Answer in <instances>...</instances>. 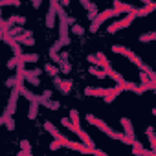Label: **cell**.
<instances>
[{"label": "cell", "instance_id": "cell-1", "mask_svg": "<svg viewBox=\"0 0 156 156\" xmlns=\"http://www.w3.org/2000/svg\"><path fill=\"white\" fill-rule=\"evenodd\" d=\"M112 51H114V53H119V55H125V57H127V59H130L134 64H138V66L141 68V72H145V73L152 70V68H151L149 64H145V62H143V61H141L134 51H132V50H129V48H125V46H121V44H114V46H112Z\"/></svg>", "mask_w": 156, "mask_h": 156}, {"label": "cell", "instance_id": "cell-2", "mask_svg": "<svg viewBox=\"0 0 156 156\" xmlns=\"http://www.w3.org/2000/svg\"><path fill=\"white\" fill-rule=\"evenodd\" d=\"M92 125L96 127V129H99L101 132H105L108 138H112V140H118V141H123V143H127V145H130V141H129V138L123 134V132H116V130H112L103 119H99V118H96L94 116V119H92Z\"/></svg>", "mask_w": 156, "mask_h": 156}, {"label": "cell", "instance_id": "cell-3", "mask_svg": "<svg viewBox=\"0 0 156 156\" xmlns=\"http://www.w3.org/2000/svg\"><path fill=\"white\" fill-rule=\"evenodd\" d=\"M136 19V15L134 13H127V17L125 19H121V20H118V22H114V24H110L108 28H107V31L108 33H116V31H119V30H123V28H129L130 24H132V20Z\"/></svg>", "mask_w": 156, "mask_h": 156}, {"label": "cell", "instance_id": "cell-4", "mask_svg": "<svg viewBox=\"0 0 156 156\" xmlns=\"http://www.w3.org/2000/svg\"><path fill=\"white\" fill-rule=\"evenodd\" d=\"M53 85H55V88L57 90H61V94H70L72 92V88H73V81L72 79H61V77H53Z\"/></svg>", "mask_w": 156, "mask_h": 156}, {"label": "cell", "instance_id": "cell-5", "mask_svg": "<svg viewBox=\"0 0 156 156\" xmlns=\"http://www.w3.org/2000/svg\"><path fill=\"white\" fill-rule=\"evenodd\" d=\"M119 123H121V127H123V134L129 138V141H130V145H132V141L136 140V136H134V129H132V121H130L129 118H121Z\"/></svg>", "mask_w": 156, "mask_h": 156}, {"label": "cell", "instance_id": "cell-6", "mask_svg": "<svg viewBox=\"0 0 156 156\" xmlns=\"http://www.w3.org/2000/svg\"><path fill=\"white\" fill-rule=\"evenodd\" d=\"M123 90H121V87L119 85H116V87H112V88H105V94H103V99H105V103H112L119 94H121Z\"/></svg>", "mask_w": 156, "mask_h": 156}, {"label": "cell", "instance_id": "cell-7", "mask_svg": "<svg viewBox=\"0 0 156 156\" xmlns=\"http://www.w3.org/2000/svg\"><path fill=\"white\" fill-rule=\"evenodd\" d=\"M114 8L119 13H134L136 11V6L134 4H123L121 0H114Z\"/></svg>", "mask_w": 156, "mask_h": 156}, {"label": "cell", "instance_id": "cell-8", "mask_svg": "<svg viewBox=\"0 0 156 156\" xmlns=\"http://www.w3.org/2000/svg\"><path fill=\"white\" fill-rule=\"evenodd\" d=\"M154 8H156V4L154 2H149V4H145L143 8H136V11H134V15H136V19L138 17H145V15H149V13H152L154 11Z\"/></svg>", "mask_w": 156, "mask_h": 156}, {"label": "cell", "instance_id": "cell-9", "mask_svg": "<svg viewBox=\"0 0 156 156\" xmlns=\"http://www.w3.org/2000/svg\"><path fill=\"white\" fill-rule=\"evenodd\" d=\"M61 125H62L64 129H68L70 132H73V134H77V132H79V129H81L79 125H75V123H73L72 119H68V118H62V119H61Z\"/></svg>", "mask_w": 156, "mask_h": 156}, {"label": "cell", "instance_id": "cell-10", "mask_svg": "<svg viewBox=\"0 0 156 156\" xmlns=\"http://www.w3.org/2000/svg\"><path fill=\"white\" fill-rule=\"evenodd\" d=\"M22 77H24V79L31 85V87H39L41 85V79H39V77L37 75H33L30 70H24V73H22Z\"/></svg>", "mask_w": 156, "mask_h": 156}, {"label": "cell", "instance_id": "cell-11", "mask_svg": "<svg viewBox=\"0 0 156 156\" xmlns=\"http://www.w3.org/2000/svg\"><path fill=\"white\" fill-rule=\"evenodd\" d=\"M132 152H134V154H154V151H145L143 145H141L140 141H136V140L132 141Z\"/></svg>", "mask_w": 156, "mask_h": 156}, {"label": "cell", "instance_id": "cell-12", "mask_svg": "<svg viewBox=\"0 0 156 156\" xmlns=\"http://www.w3.org/2000/svg\"><path fill=\"white\" fill-rule=\"evenodd\" d=\"M53 26H57V13L55 11H48V15H46V28H53Z\"/></svg>", "mask_w": 156, "mask_h": 156}, {"label": "cell", "instance_id": "cell-13", "mask_svg": "<svg viewBox=\"0 0 156 156\" xmlns=\"http://www.w3.org/2000/svg\"><path fill=\"white\" fill-rule=\"evenodd\" d=\"M37 116H39V103H37V101H30L28 118H30V119H37Z\"/></svg>", "mask_w": 156, "mask_h": 156}, {"label": "cell", "instance_id": "cell-14", "mask_svg": "<svg viewBox=\"0 0 156 156\" xmlns=\"http://www.w3.org/2000/svg\"><path fill=\"white\" fill-rule=\"evenodd\" d=\"M88 73H90V75H96V77H99V79H105V77H107L105 70H103V68H99V66H94V64L88 68Z\"/></svg>", "mask_w": 156, "mask_h": 156}, {"label": "cell", "instance_id": "cell-15", "mask_svg": "<svg viewBox=\"0 0 156 156\" xmlns=\"http://www.w3.org/2000/svg\"><path fill=\"white\" fill-rule=\"evenodd\" d=\"M50 77H55V75H59V66L57 64H51V62H48V64H44V68H42Z\"/></svg>", "mask_w": 156, "mask_h": 156}, {"label": "cell", "instance_id": "cell-16", "mask_svg": "<svg viewBox=\"0 0 156 156\" xmlns=\"http://www.w3.org/2000/svg\"><path fill=\"white\" fill-rule=\"evenodd\" d=\"M19 61H22V62H35V61H39V53H22V55H19Z\"/></svg>", "mask_w": 156, "mask_h": 156}, {"label": "cell", "instance_id": "cell-17", "mask_svg": "<svg viewBox=\"0 0 156 156\" xmlns=\"http://www.w3.org/2000/svg\"><path fill=\"white\" fill-rule=\"evenodd\" d=\"M42 127H44V130H46V132H50V134H51L53 138L61 136V132H59V130H57V129L53 127V123H51V121H44V125H42Z\"/></svg>", "mask_w": 156, "mask_h": 156}, {"label": "cell", "instance_id": "cell-18", "mask_svg": "<svg viewBox=\"0 0 156 156\" xmlns=\"http://www.w3.org/2000/svg\"><path fill=\"white\" fill-rule=\"evenodd\" d=\"M20 147H22V151L19 152V156H30L31 154V147H30L28 140H20Z\"/></svg>", "mask_w": 156, "mask_h": 156}, {"label": "cell", "instance_id": "cell-19", "mask_svg": "<svg viewBox=\"0 0 156 156\" xmlns=\"http://www.w3.org/2000/svg\"><path fill=\"white\" fill-rule=\"evenodd\" d=\"M57 66H59V72H62L64 75H68V73L72 72V64H70V62H68L66 59H64V61H61V62H59Z\"/></svg>", "mask_w": 156, "mask_h": 156}, {"label": "cell", "instance_id": "cell-20", "mask_svg": "<svg viewBox=\"0 0 156 156\" xmlns=\"http://www.w3.org/2000/svg\"><path fill=\"white\" fill-rule=\"evenodd\" d=\"M46 108H50V110H59L61 108V103L59 101H53V99H44V103H42Z\"/></svg>", "mask_w": 156, "mask_h": 156}, {"label": "cell", "instance_id": "cell-21", "mask_svg": "<svg viewBox=\"0 0 156 156\" xmlns=\"http://www.w3.org/2000/svg\"><path fill=\"white\" fill-rule=\"evenodd\" d=\"M72 33L77 35V37H83L85 35V28L81 24H72Z\"/></svg>", "mask_w": 156, "mask_h": 156}, {"label": "cell", "instance_id": "cell-22", "mask_svg": "<svg viewBox=\"0 0 156 156\" xmlns=\"http://www.w3.org/2000/svg\"><path fill=\"white\" fill-rule=\"evenodd\" d=\"M119 87H121V90H132V92H134L138 85H136V83H130V81H125V79H123V81L119 83Z\"/></svg>", "mask_w": 156, "mask_h": 156}, {"label": "cell", "instance_id": "cell-23", "mask_svg": "<svg viewBox=\"0 0 156 156\" xmlns=\"http://www.w3.org/2000/svg\"><path fill=\"white\" fill-rule=\"evenodd\" d=\"M154 39H156V31H149V33H143V35L140 37L141 42H151V41H154Z\"/></svg>", "mask_w": 156, "mask_h": 156}, {"label": "cell", "instance_id": "cell-24", "mask_svg": "<svg viewBox=\"0 0 156 156\" xmlns=\"http://www.w3.org/2000/svg\"><path fill=\"white\" fill-rule=\"evenodd\" d=\"M4 125H6V129L9 130V132H13L17 127H15V119H13V116H8L6 118V121H4Z\"/></svg>", "mask_w": 156, "mask_h": 156}, {"label": "cell", "instance_id": "cell-25", "mask_svg": "<svg viewBox=\"0 0 156 156\" xmlns=\"http://www.w3.org/2000/svg\"><path fill=\"white\" fill-rule=\"evenodd\" d=\"M2 6H15V8H19L20 0H0V8Z\"/></svg>", "mask_w": 156, "mask_h": 156}, {"label": "cell", "instance_id": "cell-26", "mask_svg": "<svg viewBox=\"0 0 156 156\" xmlns=\"http://www.w3.org/2000/svg\"><path fill=\"white\" fill-rule=\"evenodd\" d=\"M15 24H17V15H11L9 19H6V20H4V28H6V30H8V28H11V26H15Z\"/></svg>", "mask_w": 156, "mask_h": 156}, {"label": "cell", "instance_id": "cell-27", "mask_svg": "<svg viewBox=\"0 0 156 156\" xmlns=\"http://www.w3.org/2000/svg\"><path fill=\"white\" fill-rule=\"evenodd\" d=\"M68 116H70V119H72V121H73V123H75V125H79V112H77V110H75V108H72V110H70V114H68Z\"/></svg>", "mask_w": 156, "mask_h": 156}, {"label": "cell", "instance_id": "cell-28", "mask_svg": "<svg viewBox=\"0 0 156 156\" xmlns=\"http://www.w3.org/2000/svg\"><path fill=\"white\" fill-rule=\"evenodd\" d=\"M62 46H64V44H62V42H61V41L57 39V41H55V42L51 44V48H50V53H57V51H59V50H61Z\"/></svg>", "mask_w": 156, "mask_h": 156}, {"label": "cell", "instance_id": "cell-29", "mask_svg": "<svg viewBox=\"0 0 156 156\" xmlns=\"http://www.w3.org/2000/svg\"><path fill=\"white\" fill-rule=\"evenodd\" d=\"M147 136H149V141H151V151H156V136H154V132H149Z\"/></svg>", "mask_w": 156, "mask_h": 156}, {"label": "cell", "instance_id": "cell-30", "mask_svg": "<svg viewBox=\"0 0 156 156\" xmlns=\"http://www.w3.org/2000/svg\"><path fill=\"white\" fill-rule=\"evenodd\" d=\"M17 64H19V57L15 55L13 59H9V61H8V64H6V66H8V68H17Z\"/></svg>", "mask_w": 156, "mask_h": 156}, {"label": "cell", "instance_id": "cell-31", "mask_svg": "<svg viewBox=\"0 0 156 156\" xmlns=\"http://www.w3.org/2000/svg\"><path fill=\"white\" fill-rule=\"evenodd\" d=\"M6 87H8V88H13V87H17V75H15V77H9V79L6 81Z\"/></svg>", "mask_w": 156, "mask_h": 156}, {"label": "cell", "instance_id": "cell-32", "mask_svg": "<svg viewBox=\"0 0 156 156\" xmlns=\"http://www.w3.org/2000/svg\"><path fill=\"white\" fill-rule=\"evenodd\" d=\"M103 94H105V88H92V96L103 98Z\"/></svg>", "mask_w": 156, "mask_h": 156}, {"label": "cell", "instance_id": "cell-33", "mask_svg": "<svg viewBox=\"0 0 156 156\" xmlns=\"http://www.w3.org/2000/svg\"><path fill=\"white\" fill-rule=\"evenodd\" d=\"M50 59H51V61H53V62H55V64H59V62H61V61H62V59H61V55H59V53H50Z\"/></svg>", "mask_w": 156, "mask_h": 156}, {"label": "cell", "instance_id": "cell-34", "mask_svg": "<svg viewBox=\"0 0 156 156\" xmlns=\"http://www.w3.org/2000/svg\"><path fill=\"white\" fill-rule=\"evenodd\" d=\"M17 24H19V26H24V24H26V17L17 15Z\"/></svg>", "mask_w": 156, "mask_h": 156}, {"label": "cell", "instance_id": "cell-35", "mask_svg": "<svg viewBox=\"0 0 156 156\" xmlns=\"http://www.w3.org/2000/svg\"><path fill=\"white\" fill-rule=\"evenodd\" d=\"M51 96H53V92H51V90H50V88H48V90H44V92H42V98H44V99H51Z\"/></svg>", "mask_w": 156, "mask_h": 156}, {"label": "cell", "instance_id": "cell-36", "mask_svg": "<svg viewBox=\"0 0 156 156\" xmlns=\"http://www.w3.org/2000/svg\"><path fill=\"white\" fill-rule=\"evenodd\" d=\"M140 81H141V83H147V81H149V75H147L145 72H140Z\"/></svg>", "mask_w": 156, "mask_h": 156}, {"label": "cell", "instance_id": "cell-37", "mask_svg": "<svg viewBox=\"0 0 156 156\" xmlns=\"http://www.w3.org/2000/svg\"><path fill=\"white\" fill-rule=\"evenodd\" d=\"M30 72H31L33 75H37V77H41V73H42L44 70H42V68H33V70H30Z\"/></svg>", "mask_w": 156, "mask_h": 156}, {"label": "cell", "instance_id": "cell-38", "mask_svg": "<svg viewBox=\"0 0 156 156\" xmlns=\"http://www.w3.org/2000/svg\"><path fill=\"white\" fill-rule=\"evenodd\" d=\"M41 4H42V0H31V6H33V9H39V8H41Z\"/></svg>", "mask_w": 156, "mask_h": 156}, {"label": "cell", "instance_id": "cell-39", "mask_svg": "<svg viewBox=\"0 0 156 156\" xmlns=\"http://www.w3.org/2000/svg\"><path fill=\"white\" fill-rule=\"evenodd\" d=\"M20 35H22V37H33V31H31V30H22Z\"/></svg>", "mask_w": 156, "mask_h": 156}, {"label": "cell", "instance_id": "cell-40", "mask_svg": "<svg viewBox=\"0 0 156 156\" xmlns=\"http://www.w3.org/2000/svg\"><path fill=\"white\" fill-rule=\"evenodd\" d=\"M59 147H61V145H59V143H57V140H55V141H51V143H50V149H51V151H55V149H59Z\"/></svg>", "mask_w": 156, "mask_h": 156}, {"label": "cell", "instance_id": "cell-41", "mask_svg": "<svg viewBox=\"0 0 156 156\" xmlns=\"http://www.w3.org/2000/svg\"><path fill=\"white\" fill-rule=\"evenodd\" d=\"M92 88H94V87H87V88H85V96H92Z\"/></svg>", "mask_w": 156, "mask_h": 156}, {"label": "cell", "instance_id": "cell-42", "mask_svg": "<svg viewBox=\"0 0 156 156\" xmlns=\"http://www.w3.org/2000/svg\"><path fill=\"white\" fill-rule=\"evenodd\" d=\"M59 4H61L62 8H66V6H70V0H59Z\"/></svg>", "mask_w": 156, "mask_h": 156}, {"label": "cell", "instance_id": "cell-43", "mask_svg": "<svg viewBox=\"0 0 156 156\" xmlns=\"http://www.w3.org/2000/svg\"><path fill=\"white\" fill-rule=\"evenodd\" d=\"M4 121H6V118H4V116H0V125H4Z\"/></svg>", "mask_w": 156, "mask_h": 156}, {"label": "cell", "instance_id": "cell-44", "mask_svg": "<svg viewBox=\"0 0 156 156\" xmlns=\"http://www.w3.org/2000/svg\"><path fill=\"white\" fill-rule=\"evenodd\" d=\"M4 22V19H2V8H0V24Z\"/></svg>", "mask_w": 156, "mask_h": 156}, {"label": "cell", "instance_id": "cell-45", "mask_svg": "<svg viewBox=\"0 0 156 156\" xmlns=\"http://www.w3.org/2000/svg\"><path fill=\"white\" fill-rule=\"evenodd\" d=\"M141 2H143V4H149V2H152V0H141Z\"/></svg>", "mask_w": 156, "mask_h": 156}]
</instances>
